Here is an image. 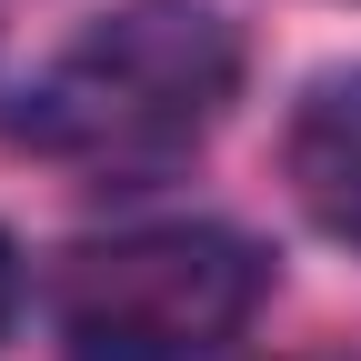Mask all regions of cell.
<instances>
[{"instance_id": "2", "label": "cell", "mask_w": 361, "mask_h": 361, "mask_svg": "<svg viewBox=\"0 0 361 361\" xmlns=\"http://www.w3.org/2000/svg\"><path fill=\"white\" fill-rule=\"evenodd\" d=\"M271 261L241 231L161 221V231L90 241L61 271V341L71 361H201L261 311Z\"/></svg>"}, {"instance_id": "4", "label": "cell", "mask_w": 361, "mask_h": 361, "mask_svg": "<svg viewBox=\"0 0 361 361\" xmlns=\"http://www.w3.org/2000/svg\"><path fill=\"white\" fill-rule=\"evenodd\" d=\"M11 311H20V251H11V231H0V341H11Z\"/></svg>"}, {"instance_id": "3", "label": "cell", "mask_w": 361, "mask_h": 361, "mask_svg": "<svg viewBox=\"0 0 361 361\" xmlns=\"http://www.w3.org/2000/svg\"><path fill=\"white\" fill-rule=\"evenodd\" d=\"M291 191L331 241L361 251V71H331L291 121Z\"/></svg>"}, {"instance_id": "1", "label": "cell", "mask_w": 361, "mask_h": 361, "mask_svg": "<svg viewBox=\"0 0 361 361\" xmlns=\"http://www.w3.org/2000/svg\"><path fill=\"white\" fill-rule=\"evenodd\" d=\"M241 90V30L211 0H121L20 90L11 130L61 161H171Z\"/></svg>"}]
</instances>
